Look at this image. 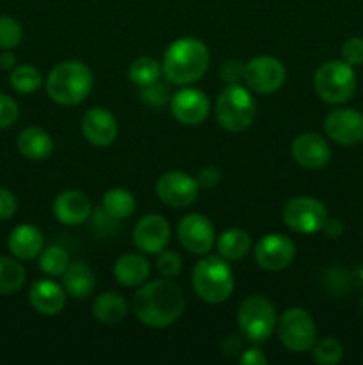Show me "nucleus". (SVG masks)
I'll list each match as a JSON object with an SVG mask.
<instances>
[{
  "label": "nucleus",
  "instance_id": "f257e3e1",
  "mask_svg": "<svg viewBox=\"0 0 363 365\" xmlns=\"http://www.w3.org/2000/svg\"><path fill=\"white\" fill-rule=\"evenodd\" d=\"M135 317L149 328H167L184 314L185 296L171 280H153L142 285L132 299Z\"/></svg>",
  "mask_w": 363,
  "mask_h": 365
},
{
  "label": "nucleus",
  "instance_id": "f03ea898",
  "mask_svg": "<svg viewBox=\"0 0 363 365\" xmlns=\"http://www.w3.org/2000/svg\"><path fill=\"white\" fill-rule=\"evenodd\" d=\"M210 52L198 38H180L164 52L162 73L171 84L191 86L206 73Z\"/></svg>",
  "mask_w": 363,
  "mask_h": 365
},
{
  "label": "nucleus",
  "instance_id": "7ed1b4c3",
  "mask_svg": "<svg viewBox=\"0 0 363 365\" xmlns=\"http://www.w3.org/2000/svg\"><path fill=\"white\" fill-rule=\"evenodd\" d=\"M93 89V71L80 61L57 64L46 78V93L59 106H78Z\"/></svg>",
  "mask_w": 363,
  "mask_h": 365
},
{
  "label": "nucleus",
  "instance_id": "20e7f679",
  "mask_svg": "<svg viewBox=\"0 0 363 365\" xmlns=\"http://www.w3.org/2000/svg\"><path fill=\"white\" fill-rule=\"evenodd\" d=\"M192 287L206 303H223L235 289V277L224 257L210 255L192 269Z\"/></svg>",
  "mask_w": 363,
  "mask_h": 365
},
{
  "label": "nucleus",
  "instance_id": "39448f33",
  "mask_svg": "<svg viewBox=\"0 0 363 365\" xmlns=\"http://www.w3.org/2000/svg\"><path fill=\"white\" fill-rule=\"evenodd\" d=\"M315 93L320 100L331 106H340L349 102L356 91L354 66L342 61H327L313 77Z\"/></svg>",
  "mask_w": 363,
  "mask_h": 365
},
{
  "label": "nucleus",
  "instance_id": "423d86ee",
  "mask_svg": "<svg viewBox=\"0 0 363 365\" xmlns=\"http://www.w3.org/2000/svg\"><path fill=\"white\" fill-rule=\"evenodd\" d=\"M255 98L241 84H228L216 102L217 123L228 132H242L255 120Z\"/></svg>",
  "mask_w": 363,
  "mask_h": 365
},
{
  "label": "nucleus",
  "instance_id": "0eeeda50",
  "mask_svg": "<svg viewBox=\"0 0 363 365\" xmlns=\"http://www.w3.org/2000/svg\"><path fill=\"white\" fill-rule=\"evenodd\" d=\"M237 323L248 341L265 342L278 324L276 309L273 302L263 296H249L238 307Z\"/></svg>",
  "mask_w": 363,
  "mask_h": 365
},
{
  "label": "nucleus",
  "instance_id": "6e6552de",
  "mask_svg": "<svg viewBox=\"0 0 363 365\" xmlns=\"http://www.w3.org/2000/svg\"><path fill=\"white\" fill-rule=\"evenodd\" d=\"M278 335L288 351L306 353L317 341V327L305 309H288L278 321Z\"/></svg>",
  "mask_w": 363,
  "mask_h": 365
},
{
  "label": "nucleus",
  "instance_id": "1a4fd4ad",
  "mask_svg": "<svg viewBox=\"0 0 363 365\" xmlns=\"http://www.w3.org/2000/svg\"><path fill=\"white\" fill-rule=\"evenodd\" d=\"M283 223L298 234H315L322 230L327 220V209L320 200L312 196H295L281 210Z\"/></svg>",
  "mask_w": 363,
  "mask_h": 365
},
{
  "label": "nucleus",
  "instance_id": "9d476101",
  "mask_svg": "<svg viewBox=\"0 0 363 365\" xmlns=\"http://www.w3.org/2000/svg\"><path fill=\"white\" fill-rule=\"evenodd\" d=\"M244 81L251 91L258 95H270L285 84L287 70H285V64L276 57L258 56L246 63Z\"/></svg>",
  "mask_w": 363,
  "mask_h": 365
},
{
  "label": "nucleus",
  "instance_id": "9b49d317",
  "mask_svg": "<svg viewBox=\"0 0 363 365\" xmlns=\"http://www.w3.org/2000/svg\"><path fill=\"white\" fill-rule=\"evenodd\" d=\"M199 185L196 178L184 171H167L157 182V195L160 202L173 209H184L198 200Z\"/></svg>",
  "mask_w": 363,
  "mask_h": 365
},
{
  "label": "nucleus",
  "instance_id": "f8f14e48",
  "mask_svg": "<svg viewBox=\"0 0 363 365\" xmlns=\"http://www.w3.org/2000/svg\"><path fill=\"white\" fill-rule=\"evenodd\" d=\"M180 245L194 255H206L216 241V230L209 217L201 214H187L177 227Z\"/></svg>",
  "mask_w": 363,
  "mask_h": 365
},
{
  "label": "nucleus",
  "instance_id": "ddd939ff",
  "mask_svg": "<svg viewBox=\"0 0 363 365\" xmlns=\"http://www.w3.org/2000/svg\"><path fill=\"white\" fill-rule=\"evenodd\" d=\"M295 257V245L283 234L263 235L255 246V260L265 271H283Z\"/></svg>",
  "mask_w": 363,
  "mask_h": 365
},
{
  "label": "nucleus",
  "instance_id": "4468645a",
  "mask_svg": "<svg viewBox=\"0 0 363 365\" xmlns=\"http://www.w3.org/2000/svg\"><path fill=\"white\" fill-rule=\"evenodd\" d=\"M324 132L342 146H354L363 141V114L354 109H335L324 120Z\"/></svg>",
  "mask_w": 363,
  "mask_h": 365
},
{
  "label": "nucleus",
  "instance_id": "2eb2a0df",
  "mask_svg": "<svg viewBox=\"0 0 363 365\" xmlns=\"http://www.w3.org/2000/svg\"><path fill=\"white\" fill-rule=\"evenodd\" d=\"M171 113L182 125L187 127L201 125L210 113L209 96L198 88L180 89L171 98Z\"/></svg>",
  "mask_w": 363,
  "mask_h": 365
},
{
  "label": "nucleus",
  "instance_id": "dca6fc26",
  "mask_svg": "<svg viewBox=\"0 0 363 365\" xmlns=\"http://www.w3.org/2000/svg\"><path fill=\"white\" fill-rule=\"evenodd\" d=\"M171 228L166 217L160 214H148L141 217L134 228V245L139 252L159 255L169 245Z\"/></svg>",
  "mask_w": 363,
  "mask_h": 365
},
{
  "label": "nucleus",
  "instance_id": "f3484780",
  "mask_svg": "<svg viewBox=\"0 0 363 365\" xmlns=\"http://www.w3.org/2000/svg\"><path fill=\"white\" fill-rule=\"evenodd\" d=\"M292 157L305 170H322L331 159L326 138L315 132H305L292 141Z\"/></svg>",
  "mask_w": 363,
  "mask_h": 365
},
{
  "label": "nucleus",
  "instance_id": "a211bd4d",
  "mask_svg": "<svg viewBox=\"0 0 363 365\" xmlns=\"http://www.w3.org/2000/svg\"><path fill=\"white\" fill-rule=\"evenodd\" d=\"M80 128L88 143L98 146V148L112 145L117 135L116 118L105 107H93V109L85 110Z\"/></svg>",
  "mask_w": 363,
  "mask_h": 365
},
{
  "label": "nucleus",
  "instance_id": "6ab92c4d",
  "mask_svg": "<svg viewBox=\"0 0 363 365\" xmlns=\"http://www.w3.org/2000/svg\"><path fill=\"white\" fill-rule=\"evenodd\" d=\"M91 200L82 191H63L53 200V214L59 220V223L68 225V227H77V225L85 223L91 216Z\"/></svg>",
  "mask_w": 363,
  "mask_h": 365
},
{
  "label": "nucleus",
  "instance_id": "aec40b11",
  "mask_svg": "<svg viewBox=\"0 0 363 365\" xmlns=\"http://www.w3.org/2000/svg\"><path fill=\"white\" fill-rule=\"evenodd\" d=\"M28 299L36 312L41 316H57L66 305V291L53 280H38L28 291Z\"/></svg>",
  "mask_w": 363,
  "mask_h": 365
},
{
  "label": "nucleus",
  "instance_id": "412c9836",
  "mask_svg": "<svg viewBox=\"0 0 363 365\" xmlns=\"http://www.w3.org/2000/svg\"><path fill=\"white\" fill-rule=\"evenodd\" d=\"M43 245H45L43 234L32 225H20L11 232L7 239V248L18 260H32L39 257Z\"/></svg>",
  "mask_w": 363,
  "mask_h": 365
},
{
  "label": "nucleus",
  "instance_id": "4be33fe9",
  "mask_svg": "<svg viewBox=\"0 0 363 365\" xmlns=\"http://www.w3.org/2000/svg\"><path fill=\"white\" fill-rule=\"evenodd\" d=\"M114 278L123 287H137L149 277V262L139 253H125L114 264Z\"/></svg>",
  "mask_w": 363,
  "mask_h": 365
},
{
  "label": "nucleus",
  "instance_id": "5701e85b",
  "mask_svg": "<svg viewBox=\"0 0 363 365\" xmlns=\"http://www.w3.org/2000/svg\"><path fill=\"white\" fill-rule=\"evenodd\" d=\"M63 287L66 294L75 299H84L95 292L96 277L91 267L84 262H70L63 274Z\"/></svg>",
  "mask_w": 363,
  "mask_h": 365
},
{
  "label": "nucleus",
  "instance_id": "b1692460",
  "mask_svg": "<svg viewBox=\"0 0 363 365\" xmlns=\"http://www.w3.org/2000/svg\"><path fill=\"white\" fill-rule=\"evenodd\" d=\"M16 145L21 155L31 160H43L53 152L52 135L39 127H28L21 130Z\"/></svg>",
  "mask_w": 363,
  "mask_h": 365
},
{
  "label": "nucleus",
  "instance_id": "393cba45",
  "mask_svg": "<svg viewBox=\"0 0 363 365\" xmlns=\"http://www.w3.org/2000/svg\"><path fill=\"white\" fill-rule=\"evenodd\" d=\"M127 312V302L117 292H102L93 302V316L102 324H107V327L121 323Z\"/></svg>",
  "mask_w": 363,
  "mask_h": 365
},
{
  "label": "nucleus",
  "instance_id": "a878e982",
  "mask_svg": "<svg viewBox=\"0 0 363 365\" xmlns=\"http://www.w3.org/2000/svg\"><path fill=\"white\" fill-rule=\"evenodd\" d=\"M251 250V237L242 228H230L217 239V252L226 260H241Z\"/></svg>",
  "mask_w": 363,
  "mask_h": 365
},
{
  "label": "nucleus",
  "instance_id": "bb28decb",
  "mask_svg": "<svg viewBox=\"0 0 363 365\" xmlns=\"http://www.w3.org/2000/svg\"><path fill=\"white\" fill-rule=\"evenodd\" d=\"M103 210L114 220H125V217L132 216L135 210V198L130 191L127 189H110L103 195Z\"/></svg>",
  "mask_w": 363,
  "mask_h": 365
},
{
  "label": "nucleus",
  "instance_id": "cd10ccee",
  "mask_svg": "<svg viewBox=\"0 0 363 365\" xmlns=\"http://www.w3.org/2000/svg\"><path fill=\"white\" fill-rule=\"evenodd\" d=\"M25 269L18 260L0 257V294H14L25 284Z\"/></svg>",
  "mask_w": 363,
  "mask_h": 365
},
{
  "label": "nucleus",
  "instance_id": "c85d7f7f",
  "mask_svg": "<svg viewBox=\"0 0 363 365\" xmlns=\"http://www.w3.org/2000/svg\"><path fill=\"white\" fill-rule=\"evenodd\" d=\"M160 75H162V64L153 57H137L128 66V78L139 88L160 81Z\"/></svg>",
  "mask_w": 363,
  "mask_h": 365
},
{
  "label": "nucleus",
  "instance_id": "c756f323",
  "mask_svg": "<svg viewBox=\"0 0 363 365\" xmlns=\"http://www.w3.org/2000/svg\"><path fill=\"white\" fill-rule=\"evenodd\" d=\"M9 81L14 91L21 93V95H28V93L38 91L43 84L41 71H39L38 68L32 66V64H20V66H14L13 70H11Z\"/></svg>",
  "mask_w": 363,
  "mask_h": 365
},
{
  "label": "nucleus",
  "instance_id": "7c9ffc66",
  "mask_svg": "<svg viewBox=\"0 0 363 365\" xmlns=\"http://www.w3.org/2000/svg\"><path fill=\"white\" fill-rule=\"evenodd\" d=\"M70 266V255L63 246H48L39 253V269L48 277H63Z\"/></svg>",
  "mask_w": 363,
  "mask_h": 365
},
{
  "label": "nucleus",
  "instance_id": "2f4dec72",
  "mask_svg": "<svg viewBox=\"0 0 363 365\" xmlns=\"http://www.w3.org/2000/svg\"><path fill=\"white\" fill-rule=\"evenodd\" d=\"M312 353L313 360L320 365H337L344 360V346L333 337H324L315 341Z\"/></svg>",
  "mask_w": 363,
  "mask_h": 365
},
{
  "label": "nucleus",
  "instance_id": "473e14b6",
  "mask_svg": "<svg viewBox=\"0 0 363 365\" xmlns=\"http://www.w3.org/2000/svg\"><path fill=\"white\" fill-rule=\"evenodd\" d=\"M23 38L21 25L11 16H0V48L13 50L16 48Z\"/></svg>",
  "mask_w": 363,
  "mask_h": 365
},
{
  "label": "nucleus",
  "instance_id": "72a5a7b5",
  "mask_svg": "<svg viewBox=\"0 0 363 365\" xmlns=\"http://www.w3.org/2000/svg\"><path fill=\"white\" fill-rule=\"evenodd\" d=\"M139 89H141V91H139V96H141L142 102H144L146 106L153 107V109H162L167 103V100H169V96H167L169 93H167V89L164 88L162 84H160V81Z\"/></svg>",
  "mask_w": 363,
  "mask_h": 365
},
{
  "label": "nucleus",
  "instance_id": "f704fd0d",
  "mask_svg": "<svg viewBox=\"0 0 363 365\" xmlns=\"http://www.w3.org/2000/svg\"><path fill=\"white\" fill-rule=\"evenodd\" d=\"M155 266L157 271L164 278H174L182 271V257L177 252H166V250H162L159 253V257H157Z\"/></svg>",
  "mask_w": 363,
  "mask_h": 365
},
{
  "label": "nucleus",
  "instance_id": "c9c22d12",
  "mask_svg": "<svg viewBox=\"0 0 363 365\" xmlns=\"http://www.w3.org/2000/svg\"><path fill=\"white\" fill-rule=\"evenodd\" d=\"M18 114H20L18 103L11 96L0 93V130L13 127L18 120Z\"/></svg>",
  "mask_w": 363,
  "mask_h": 365
},
{
  "label": "nucleus",
  "instance_id": "e433bc0d",
  "mask_svg": "<svg viewBox=\"0 0 363 365\" xmlns=\"http://www.w3.org/2000/svg\"><path fill=\"white\" fill-rule=\"evenodd\" d=\"M342 59L347 64H351V66L363 64V38H359V36L349 38L342 45Z\"/></svg>",
  "mask_w": 363,
  "mask_h": 365
},
{
  "label": "nucleus",
  "instance_id": "4c0bfd02",
  "mask_svg": "<svg viewBox=\"0 0 363 365\" xmlns=\"http://www.w3.org/2000/svg\"><path fill=\"white\" fill-rule=\"evenodd\" d=\"M244 68L246 64L241 61L228 59L221 66V77L228 84H241V81H244Z\"/></svg>",
  "mask_w": 363,
  "mask_h": 365
},
{
  "label": "nucleus",
  "instance_id": "58836bf2",
  "mask_svg": "<svg viewBox=\"0 0 363 365\" xmlns=\"http://www.w3.org/2000/svg\"><path fill=\"white\" fill-rule=\"evenodd\" d=\"M16 209L18 202L13 192L0 187V220H11L16 214Z\"/></svg>",
  "mask_w": 363,
  "mask_h": 365
},
{
  "label": "nucleus",
  "instance_id": "ea45409f",
  "mask_svg": "<svg viewBox=\"0 0 363 365\" xmlns=\"http://www.w3.org/2000/svg\"><path fill=\"white\" fill-rule=\"evenodd\" d=\"M196 182H198L199 187H203V189L216 187V185L221 182V170L216 166L203 168V170L198 173Z\"/></svg>",
  "mask_w": 363,
  "mask_h": 365
},
{
  "label": "nucleus",
  "instance_id": "a19ab883",
  "mask_svg": "<svg viewBox=\"0 0 363 365\" xmlns=\"http://www.w3.org/2000/svg\"><path fill=\"white\" fill-rule=\"evenodd\" d=\"M241 364L242 365H265L267 356L263 355L262 349L249 348V349H246L244 355L241 356Z\"/></svg>",
  "mask_w": 363,
  "mask_h": 365
},
{
  "label": "nucleus",
  "instance_id": "79ce46f5",
  "mask_svg": "<svg viewBox=\"0 0 363 365\" xmlns=\"http://www.w3.org/2000/svg\"><path fill=\"white\" fill-rule=\"evenodd\" d=\"M322 230L326 232L327 237L331 239H338L342 234H344V223H342L340 220H337V217H327L326 223H324Z\"/></svg>",
  "mask_w": 363,
  "mask_h": 365
},
{
  "label": "nucleus",
  "instance_id": "37998d69",
  "mask_svg": "<svg viewBox=\"0 0 363 365\" xmlns=\"http://www.w3.org/2000/svg\"><path fill=\"white\" fill-rule=\"evenodd\" d=\"M16 66V57H14L13 52H2L0 56V68L4 70H13Z\"/></svg>",
  "mask_w": 363,
  "mask_h": 365
}]
</instances>
